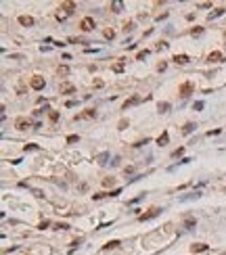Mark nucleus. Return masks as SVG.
Segmentation results:
<instances>
[{
    "mask_svg": "<svg viewBox=\"0 0 226 255\" xmlns=\"http://www.w3.org/2000/svg\"><path fill=\"white\" fill-rule=\"evenodd\" d=\"M105 86V82L103 80H94V88H103Z\"/></svg>",
    "mask_w": 226,
    "mask_h": 255,
    "instance_id": "nucleus-38",
    "label": "nucleus"
},
{
    "mask_svg": "<svg viewBox=\"0 0 226 255\" xmlns=\"http://www.w3.org/2000/svg\"><path fill=\"white\" fill-rule=\"evenodd\" d=\"M113 184H115V178H103V186L109 188V186H113Z\"/></svg>",
    "mask_w": 226,
    "mask_h": 255,
    "instance_id": "nucleus-24",
    "label": "nucleus"
},
{
    "mask_svg": "<svg viewBox=\"0 0 226 255\" xmlns=\"http://www.w3.org/2000/svg\"><path fill=\"white\" fill-rule=\"evenodd\" d=\"M48 224H50V222H48V220H44V222H40V226H38V228H40V230H44V228H46Z\"/></svg>",
    "mask_w": 226,
    "mask_h": 255,
    "instance_id": "nucleus-39",
    "label": "nucleus"
},
{
    "mask_svg": "<svg viewBox=\"0 0 226 255\" xmlns=\"http://www.w3.org/2000/svg\"><path fill=\"white\" fill-rule=\"evenodd\" d=\"M29 126H32V121H29L27 117H17V119H15V128H17V130H27Z\"/></svg>",
    "mask_w": 226,
    "mask_h": 255,
    "instance_id": "nucleus-6",
    "label": "nucleus"
},
{
    "mask_svg": "<svg viewBox=\"0 0 226 255\" xmlns=\"http://www.w3.org/2000/svg\"><path fill=\"white\" fill-rule=\"evenodd\" d=\"M161 211H163V209H159V207H153V209H151V211H147V213H140V215H138V220H140V222L153 220V218H157V215H159Z\"/></svg>",
    "mask_w": 226,
    "mask_h": 255,
    "instance_id": "nucleus-1",
    "label": "nucleus"
},
{
    "mask_svg": "<svg viewBox=\"0 0 226 255\" xmlns=\"http://www.w3.org/2000/svg\"><path fill=\"white\" fill-rule=\"evenodd\" d=\"M38 149H40L38 144H25V147H23V151H25V153H27V151H38Z\"/></svg>",
    "mask_w": 226,
    "mask_h": 255,
    "instance_id": "nucleus-28",
    "label": "nucleus"
},
{
    "mask_svg": "<svg viewBox=\"0 0 226 255\" xmlns=\"http://www.w3.org/2000/svg\"><path fill=\"white\" fill-rule=\"evenodd\" d=\"M140 103H143V98L134 94V96H130L128 101H124V105H121V107H124V111H128L130 107H134V105H140Z\"/></svg>",
    "mask_w": 226,
    "mask_h": 255,
    "instance_id": "nucleus-4",
    "label": "nucleus"
},
{
    "mask_svg": "<svg viewBox=\"0 0 226 255\" xmlns=\"http://www.w3.org/2000/svg\"><path fill=\"white\" fill-rule=\"evenodd\" d=\"M94 161L98 163V165H105V163L109 161V153H101V155H96V157H94Z\"/></svg>",
    "mask_w": 226,
    "mask_h": 255,
    "instance_id": "nucleus-13",
    "label": "nucleus"
},
{
    "mask_svg": "<svg viewBox=\"0 0 226 255\" xmlns=\"http://www.w3.org/2000/svg\"><path fill=\"white\" fill-rule=\"evenodd\" d=\"M105 38H107V40H113V38H115V32H113V29H105Z\"/></svg>",
    "mask_w": 226,
    "mask_h": 255,
    "instance_id": "nucleus-31",
    "label": "nucleus"
},
{
    "mask_svg": "<svg viewBox=\"0 0 226 255\" xmlns=\"http://www.w3.org/2000/svg\"><path fill=\"white\" fill-rule=\"evenodd\" d=\"M174 61H176L178 65H186V63H189V57H186V55H176Z\"/></svg>",
    "mask_w": 226,
    "mask_h": 255,
    "instance_id": "nucleus-22",
    "label": "nucleus"
},
{
    "mask_svg": "<svg viewBox=\"0 0 226 255\" xmlns=\"http://www.w3.org/2000/svg\"><path fill=\"white\" fill-rule=\"evenodd\" d=\"M147 57H149V50H140V52L136 55V61H144Z\"/></svg>",
    "mask_w": 226,
    "mask_h": 255,
    "instance_id": "nucleus-23",
    "label": "nucleus"
},
{
    "mask_svg": "<svg viewBox=\"0 0 226 255\" xmlns=\"http://www.w3.org/2000/svg\"><path fill=\"white\" fill-rule=\"evenodd\" d=\"M203 107H205V103H203V101H197V103L193 105V109H195V111H201Z\"/></svg>",
    "mask_w": 226,
    "mask_h": 255,
    "instance_id": "nucleus-30",
    "label": "nucleus"
},
{
    "mask_svg": "<svg viewBox=\"0 0 226 255\" xmlns=\"http://www.w3.org/2000/svg\"><path fill=\"white\" fill-rule=\"evenodd\" d=\"M75 105H78L75 101H67V103H65V107H69V109H71V107H75Z\"/></svg>",
    "mask_w": 226,
    "mask_h": 255,
    "instance_id": "nucleus-42",
    "label": "nucleus"
},
{
    "mask_svg": "<svg viewBox=\"0 0 226 255\" xmlns=\"http://www.w3.org/2000/svg\"><path fill=\"white\" fill-rule=\"evenodd\" d=\"M182 153H184V149L180 147L178 151H174V153H172V157H174V159H178V157H182Z\"/></svg>",
    "mask_w": 226,
    "mask_h": 255,
    "instance_id": "nucleus-34",
    "label": "nucleus"
},
{
    "mask_svg": "<svg viewBox=\"0 0 226 255\" xmlns=\"http://www.w3.org/2000/svg\"><path fill=\"white\" fill-rule=\"evenodd\" d=\"M124 67H126L124 63H115V65H113V71H115V73H121V71H124Z\"/></svg>",
    "mask_w": 226,
    "mask_h": 255,
    "instance_id": "nucleus-27",
    "label": "nucleus"
},
{
    "mask_svg": "<svg viewBox=\"0 0 226 255\" xmlns=\"http://www.w3.org/2000/svg\"><path fill=\"white\" fill-rule=\"evenodd\" d=\"M80 27H82V32H92L94 29V19L92 17H84L80 21Z\"/></svg>",
    "mask_w": 226,
    "mask_h": 255,
    "instance_id": "nucleus-2",
    "label": "nucleus"
},
{
    "mask_svg": "<svg viewBox=\"0 0 226 255\" xmlns=\"http://www.w3.org/2000/svg\"><path fill=\"white\" fill-rule=\"evenodd\" d=\"M209 6H212V2H201L199 4V9H209Z\"/></svg>",
    "mask_w": 226,
    "mask_h": 255,
    "instance_id": "nucleus-40",
    "label": "nucleus"
},
{
    "mask_svg": "<svg viewBox=\"0 0 226 255\" xmlns=\"http://www.w3.org/2000/svg\"><path fill=\"white\" fill-rule=\"evenodd\" d=\"M119 245V241H109L107 245H105V249H113V247H117Z\"/></svg>",
    "mask_w": 226,
    "mask_h": 255,
    "instance_id": "nucleus-35",
    "label": "nucleus"
},
{
    "mask_svg": "<svg viewBox=\"0 0 226 255\" xmlns=\"http://www.w3.org/2000/svg\"><path fill=\"white\" fill-rule=\"evenodd\" d=\"M195 226H197V220H195V218H193V215H189V218H186V220H184V228H195Z\"/></svg>",
    "mask_w": 226,
    "mask_h": 255,
    "instance_id": "nucleus-21",
    "label": "nucleus"
},
{
    "mask_svg": "<svg viewBox=\"0 0 226 255\" xmlns=\"http://www.w3.org/2000/svg\"><path fill=\"white\" fill-rule=\"evenodd\" d=\"M226 13V9H216L214 13H209V15H207V19H209V21H212V19H218V17H220V15H224Z\"/></svg>",
    "mask_w": 226,
    "mask_h": 255,
    "instance_id": "nucleus-20",
    "label": "nucleus"
},
{
    "mask_svg": "<svg viewBox=\"0 0 226 255\" xmlns=\"http://www.w3.org/2000/svg\"><path fill=\"white\" fill-rule=\"evenodd\" d=\"M126 126H128V119H121V121H119V130H124Z\"/></svg>",
    "mask_w": 226,
    "mask_h": 255,
    "instance_id": "nucleus-41",
    "label": "nucleus"
},
{
    "mask_svg": "<svg viewBox=\"0 0 226 255\" xmlns=\"http://www.w3.org/2000/svg\"><path fill=\"white\" fill-rule=\"evenodd\" d=\"M170 109H172L170 103H159L157 105V111H159V113H170Z\"/></svg>",
    "mask_w": 226,
    "mask_h": 255,
    "instance_id": "nucleus-19",
    "label": "nucleus"
},
{
    "mask_svg": "<svg viewBox=\"0 0 226 255\" xmlns=\"http://www.w3.org/2000/svg\"><path fill=\"white\" fill-rule=\"evenodd\" d=\"M19 23L23 25V27H32V25H34V17H29V15H21V17H19Z\"/></svg>",
    "mask_w": 226,
    "mask_h": 255,
    "instance_id": "nucleus-11",
    "label": "nucleus"
},
{
    "mask_svg": "<svg viewBox=\"0 0 226 255\" xmlns=\"http://www.w3.org/2000/svg\"><path fill=\"white\" fill-rule=\"evenodd\" d=\"M201 34H203V27H195V29L190 32V36H193V38H199Z\"/></svg>",
    "mask_w": 226,
    "mask_h": 255,
    "instance_id": "nucleus-26",
    "label": "nucleus"
},
{
    "mask_svg": "<svg viewBox=\"0 0 226 255\" xmlns=\"http://www.w3.org/2000/svg\"><path fill=\"white\" fill-rule=\"evenodd\" d=\"M222 52L220 50H214V52H209V57H207V61H214V63H218V61H222Z\"/></svg>",
    "mask_w": 226,
    "mask_h": 255,
    "instance_id": "nucleus-16",
    "label": "nucleus"
},
{
    "mask_svg": "<svg viewBox=\"0 0 226 255\" xmlns=\"http://www.w3.org/2000/svg\"><path fill=\"white\" fill-rule=\"evenodd\" d=\"M111 11H113V13H121V11H124V2H121V0L111 2Z\"/></svg>",
    "mask_w": 226,
    "mask_h": 255,
    "instance_id": "nucleus-17",
    "label": "nucleus"
},
{
    "mask_svg": "<svg viewBox=\"0 0 226 255\" xmlns=\"http://www.w3.org/2000/svg\"><path fill=\"white\" fill-rule=\"evenodd\" d=\"M48 119H50V121L55 124V121L59 119V113H57V111H48Z\"/></svg>",
    "mask_w": 226,
    "mask_h": 255,
    "instance_id": "nucleus-25",
    "label": "nucleus"
},
{
    "mask_svg": "<svg viewBox=\"0 0 226 255\" xmlns=\"http://www.w3.org/2000/svg\"><path fill=\"white\" fill-rule=\"evenodd\" d=\"M78 140H80V136H78V134H71V136H67V142H69V144L78 142Z\"/></svg>",
    "mask_w": 226,
    "mask_h": 255,
    "instance_id": "nucleus-32",
    "label": "nucleus"
},
{
    "mask_svg": "<svg viewBox=\"0 0 226 255\" xmlns=\"http://www.w3.org/2000/svg\"><path fill=\"white\" fill-rule=\"evenodd\" d=\"M199 197H201V192L197 190V192H193V195H184V197H180L178 201H180V203H186V201H193V199H199Z\"/></svg>",
    "mask_w": 226,
    "mask_h": 255,
    "instance_id": "nucleus-15",
    "label": "nucleus"
},
{
    "mask_svg": "<svg viewBox=\"0 0 226 255\" xmlns=\"http://www.w3.org/2000/svg\"><path fill=\"white\" fill-rule=\"evenodd\" d=\"M197 130V126L193 124V121H189V124H184V128H182V134H193Z\"/></svg>",
    "mask_w": 226,
    "mask_h": 255,
    "instance_id": "nucleus-18",
    "label": "nucleus"
},
{
    "mask_svg": "<svg viewBox=\"0 0 226 255\" xmlns=\"http://www.w3.org/2000/svg\"><path fill=\"white\" fill-rule=\"evenodd\" d=\"M167 142H170V134H167V132H161V136L157 138V144H159V147H166Z\"/></svg>",
    "mask_w": 226,
    "mask_h": 255,
    "instance_id": "nucleus-14",
    "label": "nucleus"
},
{
    "mask_svg": "<svg viewBox=\"0 0 226 255\" xmlns=\"http://www.w3.org/2000/svg\"><path fill=\"white\" fill-rule=\"evenodd\" d=\"M61 9H63V15H71L75 11V2H63Z\"/></svg>",
    "mask_w": 226,
    "mask_h": 255,
    "instance_id": "nucleus-10",
    "label": "nucleus"
},
{
    "mask_svg": "<svg viewBox=\"0 0 226 255\" xmlns=\"http://www.w3.org/2000/svg\"><path fill=\"white\" fill-rule=\"evenodd\" d=\"M190 92H193V84H190V82H184V84L180 86V96H182V98H186Z\"/></svg>",
    "mask_w": 226,
    "mask_h": 255,
    "instance_id": "nucleus-8",
    "label": "nucleus"
},
{
    "mask_svg": "<svg viewBox=\"0 0 226 255\" xmlns=\"http://www.w3.org/2000/svg\"><path fill=\"white\" fill-rule=\"evenodd\" d=\"M67 73H69V67H67V65H61L59 67V75H67Z\"/></svg>",
    "mask_w": 226,
    "mask_h": 255,
    "instance_id": "nucleus-29",
    "label": "nucleus"
},
{
    "mask_svg": "<svg viewBox=\"0 0 226 255\" xmlns=\"http://www.w3.org/2000/svg\"><path fill=\"white\" fill-rule=\"evenodd\" d=\"M220 132H222V130H220V128H216V130H209V132H207V136H218Z\"/></svg>",
    "mask_w": 226,
    "mask_h": 255,
    "instance_id": "nucleus-37",
    "label": "nucleus"
},
{
    "mask_svg": "<svg viewBox=\"0 0 226 255\" xmlns=\"http://www.w3.org/2000/svg\"><path fill=\"white\" fill-rule=\"evenodd\" d=\"M29 84H32V88H34V90H44V86H46V82H44V78H42V75H34Z\"/></svg>",
    "mask_w": 226,
    "mask_h": 255,
    "instance_id": "nucleus-3",
    "label": "nucleus"
},
{
    "mask_svg": "<svg viewBox=\"0 0 226 255\" xmlns=\"http://www.w3.org/2000/svg\"><path fill=\"white\" fill-rule=\"evenodd\" d=\"M124 29H126V32H132V29H134V21H128V23L124 25Z\"/></svg>",
    "mask_w": 226,
    "mask_h": 255,
    "instance_id": "nucleus-36",
    "label": "nucleus"
},
{
    "mask_svg": "<svg viewBox=\"0 0 226 255\" xmlns=\"http://www.w3.org/2000/svg\"><path fill=\"white\" fill-rule=\"evenodd\" d=\"M94 117H96V111H94V109H86L84 113H78L73 119H75V121H80V119H94Z\"/></svg>",
    "mask_w": 226,
    "mask_h": 255,
    "instance_id": "nucleus-5",
    "label": "nucleus"
},
{
    "mask_svg": "<svg viewBox=\"0 0 226 255\" xmlns=\"http://www.w3.org/2000/svg\"><path fill=\"white\" fill-rule=\"evenodd\" d=\"M224 36H226V32H224Z\"/></svg>",
    "mask_w": 226,
    "mask_h": 255,
    "instance_id": "nucleus-44",
    "label": "nucleus"
},
{
    "mask_svg": "<svg viewBox=\"0 0 226 255\" xmlns=\"http://www.w3.org/2000/svg\"><path fill=\"white\" fill-rule=\"evenodd\" d=\"M71 92H75L73 84H61V94H71Z\"/></svg>",
    "mask_w": 226,
    "mask_h": 255,
    "instance_id": "nucleus-12",
    "label": "nucleus"
},
{
    "mask_svg": "<svg viewBox=\"0 0 226 255\" xmlns=\"http://www.w3.org/2000/svg\"><path fill=\"white\" fill-rule=\"evenodd\" d=\"M55 228H57V230H67V228H69V224H65V222H59V224H57Z\"/></svg>",
    "mask_w": 226,
    "mask_h": 255,
    "instance_id": "nucleus-33",
    "label": "nucleus"
},
{
    "mask_svg": "<svg viewBox=\"0 0 226 255\" xmlns=\"http://www.w3.org/2000/svg\"><path fill=\"white\" fill-rule=\"evenodd\" d=\"M166 67H167L166 63H159V65H157V69H159V71H166Z\"/></svg>",
    "mask_w": 226,
    "mask_h": 255,
    "instance_id": "nucleus-43",
    "label": "nucleus"
},
{
    "mask_svg": "<svg viewBox=\"0 0 226 255\" xmlns=\"http://www.w3.org/2000/svg\"><path fill=\"white\" fill-rule=\"evenodd\" d=\"M117 195H121V188H113L111 192H98V195H92V199L98 201V199H103V197H117Z\"/></svg>",
    "mask_w": 226,
    "mask_h": 255,
    "instance_id": "nucleus-7",
    "label": "nucleus"
},
{
    "mask_svg": "<svg viewBox=\"0 0 226 255\" xmlns=\"http://www.w3.org/2000/svg\"><path fill=\"white\" fill-rule=\"evenodd\" d=\"M207 249H209V247H207L205 243H195V245H190V251H193V253H205Z\"/></svg>",
    "mask_w": 226,
    "mask_h": 255,
    "instance_id": "nucleus-9",
    "label": "nucleus"
}]
</instances>
